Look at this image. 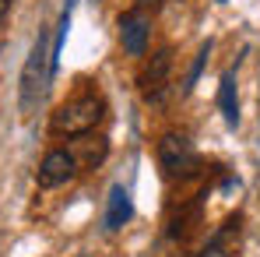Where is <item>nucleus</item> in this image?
<instances>
[{
	"mask_svg": "<svg viewBox=\"0 0 260 257\" xmlns=\"http://www.w3.org/2000/svg\"><path fill=\"white\" fill-rule=\"evenodd\" d=\"M53 81V64H49V28H39L32 53L21 67V88H18V106L21 117H32L39 109V102L46 99V88Z\"/></svg>",
	"mask_w": 260,
	"mask_h": 257,
	"instance_id": "nucleus-1",
	"label": "nucleus"
},
{
	"mask_svg": "<svg viewBox=\"0 0 260 257\" xmlns=\"http://www.w3.org/2000/svg\"><path fill=\"white\" fill-rule=\"evenodd\" d=\"M102 117H106V99L88 92V95H78V99L63 102L53 113L49 127H53V134H60V137H81V134H91V130L99 127Z\"/></svg>",
	"mask_w": 260,
	"mask_h": 257,
	"instance_id": "nucleus-2",
	"label": "nucleus"
},
{
	"mask_svg": "<svg viewBox=\"0 0 260 257\" xmlns=\"http://www.w3.org/2000/svg\"><path fill=\"white\" fill-rule=\"evenodd\" d=\"M158 162H162V169L169 180H186V176H193V173L201 169V155H197V148H193V141L186 137V134H162V141H158Z\"/></svg>",
	"mask_w": 260,
	"mask_h": 257,
	"instance_id": "nucleus-3",
	"label": "nucleus"
},
{
	"mask_svg": "<svg viewBox=\"0 0 260 257\" xmlns=\"http://www.w3.org/2000/svg\"><path fill=\"white\" fill-rule=\"evenodd\" d=\"M74 176H78V162H74V155H71L67 148H53L43 162H39V169H36V183H39L43 190H53V187L71 183Z\"/></svg>",
	"mask_w": 260,
	"mask_h": 257,
	"instance_id": "nucleus-4",
	"label": "nucleus"
},
{
	"mask_svg": "<svg viewBox=\"0 0 260 257\" xmlns=\"http://www.w3.org/2000/svg\"><path fill=\"white\" fill-rule=\"evenodd\" d=\"M148 39H151V18L137 7V11H127L120 18V43L130 56H144L148 53Z\"/></svg>",
	"mask_w": 260,
	"mask_h": 257,
	"instance_id": "nucleus-5",
	"label": "nucleus"
},
{
	"mask_svg": "<svg viewBox=\"0 0 260 257\" xmlns=\"http://www.w3.org/2000/svg\"><path fill=\"white\" fill-rule=\"evenodd\" d=\"M169 71H173V53L169 49H158L148 64V71L141 74V85H144V99L148 102H162L166 92H169Z\"/></svg>",
	"mask_w": 260,
	"mask_h": 257,
	"instance_id": "nucleus-6",
	"label": "nucleus"
},
{
	"mask_svg": "<svg viewBox=\"0 0 260 257\" xmlns=\"http://www.w3.org/2000/svg\"><path fill=\"white\" fill-rule=\"evenodd\" d=\"M130 215H134V197H130V190L123 183H113L109 201H106V229H109V233L123 229L130 222Z\"/></svg>",
	"mask_w": 260,
	"mask_h": 257,
	"instance_id": "nucleus-7",
	"label": "nucleus"
},
{
	"mask_svg": "<svg viewBox=\"0 0 260 257\" xmlns=\"http://www.w3.org/2000/svg\"><path fill=\"white\" fill-rule=\"evenodd\" d=\"M236 243H239V215L229 218L215 236L208 240V247H204V254H201V257H232V254H236Z\"/></svg>",
	"mask_w": 260,
	"mask_h": 257,
	"instance_id": "nucleus-8",
	"label": "nucleus"
},
{
	"mask_svg": "<svg viewBox=\"0 0 260 257\" xmlns=\"http://www.w3.org/2000/svg\"><path fill=\"white\" fill-rule=\"evenodd\" d=\"M67 152L74 155L78 169H81V166H85V169H95V166L106 159V141H102V137H88V134H81Z\"/></svg>",
	"mask_w": 260,
	"mask_h": 257,
	"instance_id": "nucleus-9",
	"label": "nucleus"
},
{
	"mask_svg": "<svg viewBox=\"0 0 260 257\" xmlns=\"http://www.w3.org/2000/svg\"><path fill=\"white\" fill-rule=\"evenodd\" d=\"M218 106H221V117L229 127H239V95H236V74L225 71L221 74V85H218Z\"/></svg>",
	"mask_w": 260,
	"mask_h": 257,
	"instance_id": "nucleus-10",
	"label": "nucleus"
},
{
	"mask_svg": "<svg viewBox=\"0 0 260 257\" xmlns=\"http://www.w3.org/2000/svg\"><path fill=\"white\" fill-rule=\"evenodd\" d=\"M208 56H211V43H204L201 49H197V56H193V64H190V74H186V81H183V95L193 92L197 78H201V71H204V64H208Z\"/></svg>",
	"mask_w": 260,
	"mask_h": 257,
	"instance_id": "nucleus-11",
	"label": "nucleus"
},
{
	"mask_svg": "<svg viewBox=\"0 0 260 257\" xmlns=\"http://www.w3.org/2000/svg\"><path fill=\"white\" fill-rule=\"evenodd\" d=\"M7 4H11V0H0V25H4V18H7Z\"/></svg>",
	"mask_w": 260,
	"mask_h": 257,
	"instance_id": "nucleus-12",
	"label": "nucleus"
},
{
	"mask_svg": "<svg viewBox=\"0 0 260 257\" xmlns=\"http://www.w3.org/2000/svg\"><path fill=\"white\" fill-rule=\"evenodd\" d=\"M155 4H162V0H137V7H155Z\"/></svg>",
	"mask_w": 260,
	"mask_h": 257,
	"instance_id": "nucleus-13",
	"label": "nucleus"
},
{
	"mask_svg": "<svg viewBox=\"0 0 260 257\" xmlns=\"http://www.w3.org/2000/svg\"><path fill=\"white\" fill-rule=\"evenodd\" d=\"M71 7H74V0H67V4H63V11H71Z\"/></svg>",
	"mask_w": 260,
	"mask_h": 257,
	"instance_id": "nucleus-14",
	"label": "nucleus"
}]
</instances>
